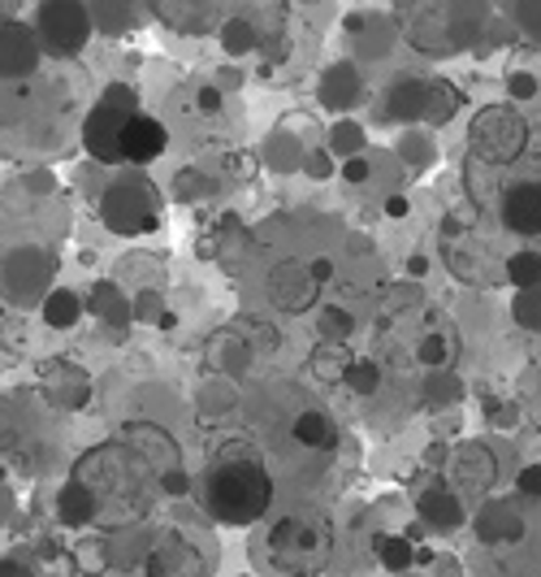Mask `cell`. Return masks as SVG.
I'll use <instances>...</instances> for the list:
<instances>
[{
  "label": "cell",
  "mask_w": 541,
  "mask_h": 577,
  "mask_svg": "<svg viewBox=\"0 0 541 577\" xmlns=\"http://www.w3.org/2000/svg\"><path fill=\"white\" fill-rule=\"evenodd\" d=\"M204 508L208 517L221 525H251L269 513V499H273V482H269V470L260 461L256 447L247 443H230L221 447L208 470H204Z\"/></svg>",
  "instance_id": "6da1fadb"
},
{
  "label": "cell",
  "mask_w": 541,
  "mask_h": 577,
  "mask_svg": "<svg viewBox=\"0 0 541 577\" xmlns=\"http://www.w3.org/2000/svg\"><path fill=\"white\" fill-rule=\"evenodd\" d=\"M330 552H334V529H330V517L316 508L291 513L287 522L269 529V543H264L269 569L282 577H316L330 565Z\"/></svg>",
  "instance_id": "7a4b0ae2"
},
{
  "label": "cell",
  "mask_w": 541,
  "mask_h": 577,
  "mask_svg": "<svg viewBox=\"0 0 541 577\" xmlns=\"http://www.w3.org/2000/svg\"><path fill=\"white\" fill-rule=\"evenodd\" d=\"M524 140H529V126L520 113L511 109H486L477 122H472V153L477 157L493 161V165H507L524 153Z\"/></svg>",
  "instance_id": "3957f363"
},
{
  "label": "cell",
  "mask_w": 541,
  "mask_h": 577,
  "mask_svg": "<svg viewBox=\"0 0 541 577\" xmlns=\"http://www.w3.org/2000/svg\"><path fill=\"white\" fill-rule=\"evenodd\" d=\"M131 113H139V109H135V92H126V87H108L104 101L96 105V113L87 117V131H83L87 153H96L100 161H122L117 140H122V126H126Z\"/></svg>",
  "instance_id": "277c9868"
},
{
  "label": "cell",
  "mask_w": 541,
  "mask_h": 577,
  "mask_svg": "<svg viewBox=\"0 0 541 577\" xmlns=\"http://www.w3.org/2000/svg\"><path fill=\"white\" fill-rule=\"evenodd\" d=\"M502 226L516 235H541V183L520 178L502 192Z\"/></svg>",
  "instance_id": "5b68a950"
},
{
  "label": "cell",
  "mask_w": 541,
  "mask_h": 577,
  "mask_svg": "<svg viewBox=\"0 0 541 577\" xmlns=\"http://www.w3.org/2000/svg\"><path fill=\"white\" fill-rule=\"evenodd\" d=\"M117 153L122 161H152L165 153V126L148 117V113H131L126 126H122V140H117Z\"/></svg>",
  "instance_id": "8992f818"
},
{
  "label": "cell",
  "mask_w": 541,
  "mask_h": 577,
  "mask_svg": "<svg viewBox=\"0 0 541 577\" xmlns=\"http://www.w3.org/2000/svg\"><path fill=\"white\" fill-rule=\"evenodd\" d=\"M35 65V49L27 40L22 27H4L0 31V74H18V70H31Z\"/></svg>",
  "instance_id": "52a82bcc"
},
{
  "label": "cell",
  "mask_w": 541,
  "mask_h": 577,
  "mask_svg": "<svg viewBox=\"0 0 541 577\" xmlns=\"http://www.w3.org/2000/svg\"><path fill=\"white\" fill-rule=\"evenodd\" d=\"M295 439L308 443V447H330V443H334V425L321 418V413H303V418L295 421Z\"/></svg>",
  "instance_id": "ba28073f"
},
{
  "label": "cell",
  "mask_w": 541,
  "mask_h": 577,
  "mask_svg": "<svg viewBox=\"0 0 541 577\" xmlns=\"http://www.w3.org/2000/svg\"><path fill=\"white\" fill-rule=\"evenodd\" d=\"M420 513H425L434 525H446V529L459 525V508H455V499H450V495H438V491L420 499Z\"/></svg>",
  "instance_id": "9c48e42d"
},
{
  "label": "cell",
  "mask_w": 541,
  "mask_h": 577,
  "mask_svg": "<svg viewBox=\"0 0 541 577\" xmlns=\"http://www.w3.org/2000/svg\"><path fill=\"white\" fill-rule=\"evenodd\" d=\"M44 317H49L52 326H70V321L79 317V300H74L70 291H52V296H49V309H44Z\"/></svg>",
  "instance_id": "30bf717a"
},
{
  "label": "cell",
  "mask_w": 541,
  "mask_h": 577,
  "mask_svg": "<svg viewBox=\"0 0 541 577\" xmlns=\"http://www.w3.org/2000/svg\"><path fill=\"white\" fill-rule=\"evenodd\" d=\"M538 278H541V257L538 253H520V257H511V282L533 287Z\"/></svg>",
  "instance_id": "8fae6325"
},
{
  "label": "cell",
  "mask_w": 541,
  "mask_h": 577,
  "mask_svg": "<svg viewBox=\"0 0 541 577\" xmlns=\"http://www.w3.org/2000/svg\"><path fill=\"white\" fill-rule=\"evenodd\" d=\"M351 373H355L351 382H355L360 391H373V387H377V369H373V365H355Z\"/></svg>",
  "instance_id": "7c38bea8"
},
{
  "label": "cell",
  "mask_w": 541,
  "mask_h": 577,
  "mask_svg": "<svg viewBox=\"0 0 541 577\" xmlns=\"http://www.w3.org/2000/svg\"><path fill=\"white\" fill-rule=\"evenodd\" d=\"M529 495H541V470H524V482H520Z\"/></svg>",
  "instance_id": "4fadbf2b"
},
{
  "label": "cell",
  "mask_w": 541,
  "mask_h": 577,
  "mask_svg": "<svg viewBox=\"0 0 541 577\" xmlns=\"http://www.w3.org/2000/svg\"><path fill=\"white\" fill-rule=\"evenodd\" d=\"M394 552H386V565H394V569H398V565H403V560H407V552H403V543H391Z\"/></svg>",
  "instance_id": "5bb4252c"
},
{
  "label": "cell",
  "mask_w": 541,
  "mask_h": 577,
  "mask_svg": "<svg viewBox=\"0 0 541 577\" xmlns=\"http://www.w3.org/2000/svg\"><path fill=\"white\" fill-rule=\"evenodd\" d=\"M0 577H22V574H18L13 565H0Z\"/></svg>",
  "instance_id": "9a60e30c"
}]
</instances>
